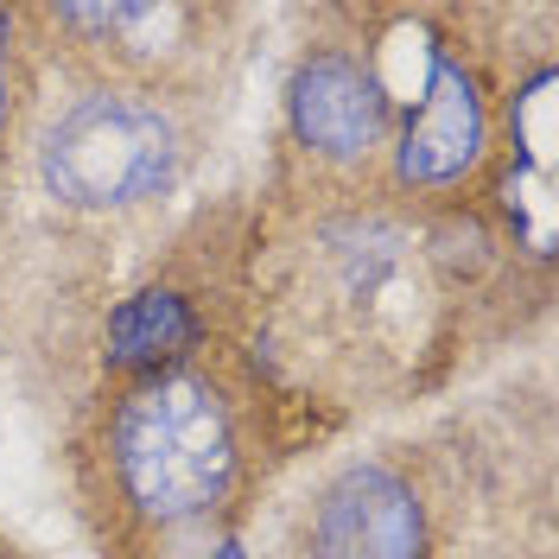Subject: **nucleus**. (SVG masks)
<instances>
[{
    "mask_svg": "<svg viewBox=\"0 0 559 559\" xmlns=\"http://www.w3.org/2000/svg\"><path fill=\"white\" fill-rule=\"evenodd\" d=\"M236 414L198 369L146 376L108 419V471L140 522H191L216 509L236 484Z\"/></svg>",
    "mask_w": 559,
    "mask_h": 559,
    "instance_id": "f257e3e1",
    "label": "nucleus"
},
{
    "mask_svg": "<svg viewBox=\"0 0 559 559\" xmlns=\"http://www.w3.org/2000/svg\"><path fill=\"white\" fill-rule=\"evenodd\" d=\"M45 185L76 210H121L166 191L178 173V128L159 103L121 90L83 96L45 134Z\"/></svg>",
    "mask_w": 559,
    "mask_h": 559,
    "instance_id": "f03ea898",
    "label": "nucleus"
},
{
    "mask_svg": "<svg viewBox=\"0 0 559 559\" xmlns=\"http://www.w3.org/2000/svg\"><path fill=\"white\" fill-rule=\"evenodd\" d=\"M312 559H426V515L414 484L388 464L337 477L312 515Z\"/></svg>",
    "mask_w": 559,
    "mask_h": 559,
    "instance_id": "7ed1b4c3",
    "label": "nucleus"
},
{
    "mask_svg": "<svg viewBox=\"0 0 559 559\" xmlns=\"http://www.w3.org/2000/svg\"><path fill=\"white\" fill-rule=\"evenodd\" d=\"M293 134L318 159H369L388 140V90L382 76L349 51H312L293 70Z\"/></svg>",
    "mask_w": 559,
    "mask_h": 559,
    "instance_id": "20e7f679",
    "label": "nucleus"
},
{
    "mask_svg": "<svg viewBox=\"0 0 559 559\" xmlns=\"http://www.w3.org/2000/svg\"><path fill=\"white\" fill-rule=\"evenodd\" d=\"M484 96H477V76L452 58L426 70V96H419L414 121L401 134V178L419 185V191H439V185H457L484 159Z\"/></svg>",
    "mask_w": 559,
    "mask_h": 559,
    "instance_id": "39448f33",
    "label": "nucleus"
},
{
    "mask_svg": "<svg viewBox=\"0 0 559 559\" xmlns=\"http://www.w3.org/2000/svg\"><path fill=\"white\" fill-rule=\"evenodd\" d=\"M191 344H198V312H191L178 293H166V286L134 293L121 312L108 318V356H115L121 369L166 376Z\"/></svg>",
    "mask_w": 559,
    "mask_h": 559,
    "instance_id": "423d86ee",
    "label": "nucleus"
},
{
    "mask_svg": "<svg viewBox=\"0 0 559 559\" xmlns=\"http://www.w3.org/2000/svg\"><path fill=\"white\" fill-rule=\"evenodd\" d=\"M7 38H13V20L0 26V134H7V121H13V76H7Z\"/></svg>",
    "mask_w": 559,
    "mask_h": 559,
    "instance_id": "0eeeda50",
    "label": "nucleus"
},
{
    "mask_svg": "<svg viewBox=\"0 0 559 559\" xmlns=\"http://www.w3.org/2000/svg\"><path fill=\"white\" fill-rule=\"evenodd\" d=\"M210 559H242V547H236V540H223V547H216Z\"/></svg>",
    "mask_w": 559,
    "mask_h": 559,
    "instance_id": "6e6552de",
    "label": "nucleus"
},
{
    "mask_svg": "<svg viewBox=\"0 0 559 559\" xmlns=\"http://www.w3.org/2000/svg\"><path fill=\"white\" fill-rule=\"evenodd\" d=\"M0 26H7V13H0Z\"/></svg>",
    "mask_w": 559,
    "mask_h": 559,
    "instance_id": "1a4fd4ad",
    "label": "nucleus"
}]
</instances>
